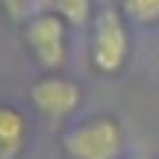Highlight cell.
<instances>
[{"label": "cell", "mask_w": 159, "mask_h": 159, "mask_svg": "<svg viewBox=\"0 0 159 159\" xmlns=\"http://www.w3.org/2000/svg\"><path fill=\"white\" fill-rule=\"evenodd\" d=\"M124 150V127L112 115H97L62 133L68 159H118Z\"/></svg>", "instance_id": "obj_1"}, {"label": "cell", "mask_w": 159, "mask_h": 159, "mask_svg": "<svg viewBox=\"0 0 159 159\" xmlns=\"http://www.w3.org/2000/svg\"><path fill=\"white\" fill-rule=\"evenodd\" d=\"M130 56V35L118 9H103L91 21V65L100 74H118Z\"/></svg>", "instance_id": "obj_2"}, {"label": "cell", "mask_w": 159, "mask_h": 159, "mask_svg": "<svg viewBox=\"0 0 159 159\" xmlns=\"http://www.w3.org/2000/svg\"><path fill=\"white\" fill-rule=\"evenodd\" d=\"M65 27L68 24L56 12H41L30 24H24V41H27L33 59L47 71L56 74L68 59V41H65Z\"/></svg>", "instance_id": "obj_3"}, {"label": "cell", "mask_w": 159, "mask_h": 159, "mask_svg": "<svg viewBox=\"0 0 159 159\" xmlns=\"http://www.w3.org/2000/svg\"><path fill=\"white\" fill-rule=\"evenodd\" d=\"M80 100H83V91L74 80L62 77V74H44L30 85V103L41 118H68L77 112Z\"/></svg>", "instance_id": "obj_4"}, {"label": "cell", "mask_w": 159, "mask_h": 159, "mask_svg": "<svg viewBox=\"0 0 159 159\" xmlns=\"http://www.w3.org/2000/svg\"><path fill=\"white\" fill-rule=\"evenodd\" d=\"M27 118L18 106L0 103V159H15L27 144Z\"/></svg>", "instance_id": "obj_5"}, {"label": "cell", "mask_w": 159, "mask_h": 159, "mask_svg": "<svg viewBox=\"0 0 159 159\" xmlns=\"http://www.w3.org/2000/svg\"><path fill=\"white\" fill-rule=\"evenodd\" d=\"M50 12H56L68 27H83L91 15V0H50Z\"/></svg>", "instance_id": "obj_6"}, {"label": "cell", "mask_w": 159, "mask_h": 159, "mask_svg": "<svg viewBox=\"0 0 159 159\" xmlns=\"http://www.w3.org/2000/svg\"><path fill=\"white\" fill-rule=\"evenodd\" d=\"M121 15L133 24H156L159 21V0H121Z\"/></svg>", "instance_id": "obj_7"}, {"label": "cell", "mask_w": 159, "mask_h": 159, "mask_svg": "<svg viewBox=\"0 0 159 159\" xmlns=\"http://www.w3.org/2000/svg\"><path fill=\"white\" fill-rule=\"evenodd\" d=\"M0 6L6 9V15L18 24H30L35 15L50 12V0H0Z\"/></svg>", "instance_id": "obj_8"}, {"label": "cell", "mask_w": 159, "mask_h": 159, "mask_svg": "<svg viewBox=\"0 0 159 159\" xmlns=\"http://www.w3.org/2000/svg\"><path fill=\"white\" fill-rule=\"evenodd\" d=\"M130 159H148V156H130Z\"/></svg>", "instance_id": "obj_9"}]
</instances>
